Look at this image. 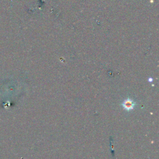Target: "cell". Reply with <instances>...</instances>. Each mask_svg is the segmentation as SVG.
Listing matches in <instances>:
<instances>
[{
    "mask_svg": "<svg viewBox=\"0 0 159 159\" xmlns=\"http://www.w3.org/2000/svg\"><path fill=\"white\" fill-rule=\"evenodd\" d=\"M122 106L125 110L131 111L134 108L135 103L131 99L128 98L122 103Z\"/></svg>",
    "mask_w": 159,
    "mask_h": 159,
    "instance_id": "obj_1",
    "label": "cell"
}]
</instances>
